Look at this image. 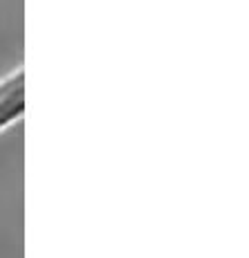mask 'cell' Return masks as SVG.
Returning <instances> with one entry per match:
<instances>
[{"label": "cell", "instance_id": "6da1fadb", "mask_svg": "<svg viewBox=\"0 0 249 258\" xmlns=\"http://www.w3.org/2000/svg\"><path fill=\"white\" fill-rule=\"evenodd\" d=\"M25 112V72L16 70L0 77V133L21 121Z\"/></svg>", "mask_w": 249, "mask_h": 258}]
</instances>
